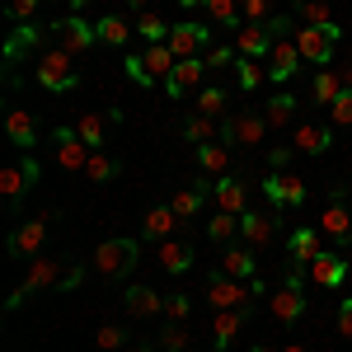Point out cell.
<instances>
[{
    "label": "cell",
    "mask_w": 352,
    "mask_h": 352,
    "mask_svg": "<svg viewBox=\"0 0 352 352\" xmlns=\"http://www.w3.org/2000/svg\"><path fill=\"white\" fill-rule=\"evenodd\" d=\"M338 38H343V28L338 24H296V33H292V43L300 47V56H305V66H320V71H329V61H333V47H338Z\"/></svg>",
    "instance_id": "5b68a950"
},
{
    "label": "cell",
    "mask_w": 352,
    "mask_h": 352,
    "mask_svg": "<svg viewBox=\"0 0 352 352\" xmlns=\"http://www.w3.org/2000/svg\"><path fill=\"white\" fill-rule=\"evenodd\" d=\"M89 272H94L89 263H76V268H66V272H61V282H56V292H61V296H66V292H76V287H80Z\"/></svg>",
    "instance_id": "f907efd6"
},
{
    "label": "cell",
    "mask_w": 352,
    "mask_h": 352,
    "mask_svg": "<svg viewBox=\"0 0 352 352\" xmlns=\"http://www.w3.org/2000/svg\"><path fill=\"white\" fill-rule=\"evenodd\" d=\"M52 217H56V212H43V217L14 226V230H10V240H5V258H38V254H47Z\"/></svg>",
    "instance_id": "52a82bcc"
},
{
    "label": "cell",
    "mask_w": 352,
    "mask_h": 352,
    "mask_svg": "<svg viewBox=\"0 0 352 352\" xmlns=\"http://www.w3.org/2000/svg\"><path fill=\"white\" fill-rule=\"evenodd\" d=\"M184 221L174 217V207L164 202V207H151L146 212V221H141V244H164V240H174V230H179Z\"/></svg>",
    "instance_id": "603a6c76"
},
{
    "label": "cell",
    "mask_w": 352,
    "mask_h": 352,
    "mask_svg": "<svg viewBox=\"0 0 352 352\" xmlns=\"http://www.w3.org/2000/svg\"><path fill=\"white\" fill-rule=\"evenodd\" d=\"M5 136L19 146V151H38V122H33V113L28 109H10L5 113Z\"/></svg>",
    "instance_id": "83f0119b"
},
{
    "label": "cell",
    "mask_w": 352,
    "mask_h": 352,
    "mask_svg": "<svg viewBox=\"0 0 352 352\" xmlns=\"http://www.w3.org/2000/svg\"><path fill=\"white\" fill-rule=\"evenodd\" d=\"M348 197H352V188H348Z\"/></svg>",
    "instance_id": "be15d7a7"
},
{
    "label": "cell",
    "mask_w": 352,
    "mask_h": 352,
    "mask_svg": "<svg viewBox=\"0 0 352 352\" xmlns=\"http://www.w3.org/2000/svg\"><path fill=\"white\" fill-rule=\"evenodd\" d=\"M19 169L28 174V184L38 188V179H43V169H38V160H33V151H28V155H19Z\"/></svg>",
    "instance_id": "db71d44e"
},
{
    "label": "cell",
    "mask_w": 352,
    "mask_h": 352,
    "mask_svg": "<svg viewBox=\"0 0 352 352\" xmlns=\"http://www.w3.org/2000/svg\"><path fill=\"white\" fill-rule=\"evenodd\" d=\"M174 5H179V10H202L207 0H174Z\"/></svg>",
    "instance_id": "6f0895ef"
},
{
    "label": "cell",
    "mask_w": 352,
    "mask_h": 352,
    "mask_svg": "<svg viewBox=\"0 0 352 352\" xmlns=\"http://www.w3.org/2000/svg\"><path fill=\"white\" fill-rule=\"evenodd\" d=\"M136 263H141V240H132V235L104 240L89 254V268H94V277H104V282H127Z\"/></svg>",
    "instance_id": "7a4b0ae2"
},
{
    "label": "cell",
    "mask_w": 352,
    "mask_h": 352,
    "mask_svg": "<svg viewBox=\"0 0 352 352\" xmlns=\"http://www.w3.org/2000/svg\"><path fill=\"white\" fill-rule=\"evenodd\" d=\"M217 268L221 272H230V277H240V282H254L258 277V263H254V249L240 240H230V244H221V254H217Z\"/></svg>",
    "instance_id": "44dd1931"
},
{
    "label": "cell",
    "mask_w": 352,
    "mask_h": 352,
    "mask_svg": "<svg viewBox=\"0 0 352 352\" xmlns=\"http://www.w3.org/2000/svg\"><path fill=\"white\" fill-rule=\"evenodd\" d=\"M104 122H122V113L113 109L109 118H104V113H80V118H76V132L85 136L89 151H104Z\"/></svg>",
    "instance_id": "d6a6232c"
},
{
    "label": "cell",
    "mask_w": 352,
    "mask_h": 352,
    "mask_svg": "<svg viewBox=\"0 0 352 352\" xmlns=\"http://www.w3.org/2000/svg\"><path fill=\"white\" fill-rule=\"evenodd\" d=\"M240 5H244V0H207V5H202V14H207V24H212V28H221V33H230V38H235V33L244 28Z\"/></svg>",
    "instance_id": "f1b7e54d"
},
{
    "label": "cell",
    "mask_w": 352,
    "mask_h": 352,
    "mask_svg": "<svg viewBox=\"0 0 352 352\" xmlns=\"http://www.w3.org/2000/svg\"><path fill=\"white\" fill-rule=\"evenodd\" d=\"M235 76H240L244 94H254L258 85L268 80V61H249V56H240V61H235Z\"/></svg>",
    "instance_id": "b9f144b4"
},
{
    "label": "cell",
    "mask_w": 352,
    "mask_h": 352,
    "mask_svg": "<svg viewBox=\"0 0 352 352\" xmlns=\"http://www.w3.org/2000/svg\"><path fill=\"white\" fill-rule=\"evenodd\" d=\"M85 5H89V0H66V10H71V14H80Z\"/></svg>",
    "instance_id": "680465c9"
},
{
    "label": "cell",
    "mask_w": 352,
    "mask_h": 352,
    "mask_svg": "<svg viewBox=\"0 0 352 352\" xmlns=\"http://www.w3.org/2000/svg\"><path fill=\"white\" fill-rule=\"evenodd\" d=\"M38 5H43V0H10L5 14H10L14 24H28V19H38Z\"/></svg>",
    "instance_id": "681fc988"
},
{
    "label": "cell",
    "mask_w": 352,
    "mask_h": 352,
    "mask_svg": "<svg viewBox=\"0 0 352 352\" xmlns=\"http://www.w3.org/2000/svg\"><path fill=\"white\" fill-rule=\"evenodd\" d=\"M207 47H212V24H202V19H179V24L169 28V52L179 56V61L202 56Z\"/></svg>",
    "instance_id": "8fae6325"
},
{
    "label": "cell",
    "mask_w": 352,
    "mask_h": 352,
    "mask_svg": "<svg viewBox=\"0 0 352 352\" xmlns=\"http://www.w3.org/2000/svg\"><path fill=\"white\" fill-rule=\"evenodd\" d=\"M277 230H282V217H277L272 207H249L240 217V240L249 244V249H268V244L277 240Z\"/></svg>",
    "instance_id": "7c38bea8"
},
{
    "label": "cell",
    "mask_w": 352,
    "mask_h": 352,
    "mask_svg": "<svg viewBox=\"0 0 352 352\" xmlns=\"http://www.w3.org/2000/svg\"><path fill=\"white\" fill-rule=\"evenodd\" d=\"M268 310L277 324H296V320H305V310H310V296H305V287H296V282H282L277 292H268Z\"/></svg>",
    "instance_id": "4fadbf2b"
},
{
    "label": "cell",
    "mask_w": 352,
    "mask_h": 352,
    "mask_svg": "<svg viewBox=\"0 0 352 352\" xmlns=\"http://www.w3.org/2000/svg\"><path fill=\"white\" fill-rule=\"evenodd\" d=\"M272 43H277V38L268 33V24H244L240 33H235V52L249 56V61H268Z\"/></svg>",
    "instance_id": "484cf974"
},
{
    "label": "cell",
    "mask_w": 352,
    "mask_h": 352,
    "mask_svg": "<svg viewBox=\"0 0 352 352\" xmlns=\"http://www.w3.org/2000/svg\"><path fill=\"white\" fill-rule=\"evenodd\" d=\"M348 258H343V254H320V258H315V263H310V282H315V287H329V292H338V287H343V282H348Z\"/></svg>",
    "instance_id": "d4e9b609"
},
{
    "label": "cell",
    "mask_w": 352,
    "mask_h": 352,
    "mask_svg": "<svg viewBox=\"0 0 352 352\" xmlns=\"http://www.w3.org/2000/svg\"><path fill=\"white\" fill-rule=\"evenodd\" d=\"M277 352H310V348H300V343H282Z\"/></svg>",
    "instance_id": "91938a15"
},
{
    "label": "cell",
    "mask_w": 352,
    "mask_h": 352,
    "mask_svg": "<svg viewBox=\"0 0 352 352\" xmlns=\"http://www.w3.org/2000/svg\"><path fill=\"white\" fill-rule=\"evenodd\" d=\"M127 338H132L127 324H104L99 333H94V348L99 352H118V348H127Z\"/></svg>",
    "instance_id": "ee69618b"
},
{
    "label": "cell",
    "mask_w": 352,
    "mask_h": 352,
    "mask_svg": "<svg viewBox=\"0 0 352 352\" xmlns=\"http://www.w3.org/2000/svg\"><path fill=\"white\" fill-rule=\"evenodd\" d=\"M56 282H61V258H56V254H38V258H28L24 282L5 296V310H19L24 300L43 296V292H56Z\"/></svg>",
    "instance_id": "3957f363"
},
{
    "label": "cell",
    "mask_w": 352,
    "mask_h": 352,
    "mask_svg": "<svg viewBox=\"0 0 352 352\" xmlns=\"http://www.w3.org/2000/svg\"><path fill=\"white\" fill-rule=\"evenodd\" d=\"M94 28H99V47H127L136 33V24H127L122 14H99Z\"/></svg>",
    "instance_id": "f546056e"
},
{
    "label": "cell",
    "mask_w": 352,
    "mask_h": 352,
    "mask_svg": "<svg viewBox=\"0 0 352 352\" xmlns=\"http://www.w3.org/2000/svg\"><path fill=\"white\" fill-rule=\"evenodd\" d=\"M179 136L192 141V146H207V141H221V122L217 118H202V113H188V118L179 122Z\"/></svg>",
    "instance_id": "1f68e13d"
},
{
    "label": "cell",
    "mask_w": 352,
    "mask_h": 352,
    "mask_svg": "<svg viewBox=\"0 0 352 352\" xmlns=\"http://www.w3.org/2000/svg\"><path fill=\"white\" fill-rule=\"evenodd\" d=\"M202 85H207V61H202V56H188V61H179L174 76L164 80V94H169V99H188Z\"/></svg>",
    "instance_id": "2e32d148"
},
{
    "label": "cell",
    "mask_w": 352,
    "mask_h": 352,
    "mask_svg": "<svg viewBox=\"0 0 352 352\" xmlns=\"http://www.w3.org/2000/svg\"><path fill=\"white\" fill-rule=\"evenodd\" d=\"M28 192H33V184H28V174L19 169V164L0 169V207H5L10 217H19V212H24Z\"/></svg>",
    "instance_id": "ffe728a7"
},
{
    "label": "cell",
    "mask_w": 352,
    "mask_h": 352,
    "mask_svg": "<svg viewBox=\"0 0 352 352\" xmlns=\"http://www.w3.org/2000/svg\"><path fill=\"white\" fill-rule=\"evenodd\" d=\"M338 333H343V338H352V296L338 300Z\"/></svg>",
    "instance_id": "816d5d0a"
},
{
    "label": "cell",
    "mask_w": 352,
    "mask_h": 352,
    "mask_svg": "<svg viewBox=\"0 0 352 352\" xmlns=\"http://www.w3.org/2000/svg\"><path fill=\"white\" fill-rule=\"evenodd\" d=\"M287 254H292V258H287L292 268L310 272V263L324 254V230H320V226H296V230L287 235Z\"/></svg>",
    "instance_id": "5bb4252c"
},
{
    "label": "cell",
    "mask_w": 352,
    "mask_h": 352,
    "mask_svg": "<svg viewBox=\"0 0 352 352\" xmlns=\"http://www.w3.org/2000/svg\"><path fill=\"white\" fill-rule=\"evenodd\" d=\"M192 99H197L192 113H202V118H221V113L230 109V89H226V85H202Z\"/></svg>",
    "instance_id": "d590c367"
},
{
    "label": "cell",
    "mask_w": 352,
    "mask_h": 352,
    "mask_svg": "<svg viewBox=\"0 0 352 352\" xmlns=\"http://www.w3.org/2000/svg\"><path fill=\"white\" fill-rule=\"evenodd\" d=\"M160 268L169 272V277H184V272L192 268V244L188 240H164L160 244Z\"/></svg>",
    "instance_id": "836d02e7"
},
{
    "label": "cell",
    "mask_w": 352,
    "mask_h": 352,
    "mask_svg": "<svg viewBox=\"0 0 352 352\" xmlns=\"http://www.w3.org/2000/svg\"><path fill=\"white\" fill-rule=\"evenodd\" d=\"M348 202H352L348 188H343V184H333V188H329L324 212H320V221H315V226H320L338 249H352V212H348Z\"/></svg>",
    "instance_id": "ba28073f"
},
{
    "label": "cell",
    "mask_w": 352,
    "mask_h": 352,
    "mask_svg": "<svg viewBox=\"0 0 352 352\" xmlns=\"http://www.w3.org/2000/svg\"><path fill=\"white\" fill-rule=\"evenodd\" d=\"M89 146H85V136L76 127H52V160L66 169V174H85V164H89Z\"/></svg>",
    "instance_id": "30bf717a"
},
{
    "label": "cell",
    "mask_w": 352,
    "mask_h": 352,
    "mask_svg": "<svg viewBox=\"0 0 352 352\" xmlns=\"http://www.w3.org/2000/svg\"><path fill=\"white\" fill-rule=\"evenodd\" d=\"M300 109V99H296V89H277L268 104H263V118H268V127L277 132V127H292V113Z\"/></svg>",
    "instance_id": "4dcf8cb0"
},
{
    "label": "cell",
    "mask_w": 352,
    "mask_h": 352,
    "mask_svg": "<svg viewBox=\"0 0 352 352\" xmlns=\"http://www.w3.org/2000/svg\"><path fill=\"white\" fill-rule=\"evenodd\" d=\"M197 169H202L207 179H221V174H230V146H221V141H207V146H197Z\"/></svg>",
    "instance_id": "e575fe53"
},
{
    "label": "cell",
    "mask_w": 352,
    "mask_h": 352,
    "mask_svg": "<svg viewBox=\"0 0 352 352\" xmlns=\"http://www.w3.org/2000/svg\"><path fill=\"white\" fill-rule=\"evenodd\" d=\"M343 89H348V85H343V76H338V71H333V66H329V71H315V80H310V94H315V104H333V99H338V94H343Z\"/></svg>",
    "instance_id": "74e56055"
},
{
    "label": "cell",
    "mask_w": 352,
    "mask_h": 352,
    "mask_svg": "<svg viewBox=\"0 0 352 352\" xmlns=\"http://www.w3.org/2000/svg\"><path fill=\"white\" fill-rule=\"evenodd\" d=\"M174 66H179V56L169 52V43H146L141 52H127L122 56V76L141 89H155L174 76Z\"/></svg>",
    "instance_id": "6da1fadb"
},
{
    "label": "cell",
    "mask_w": 352,
    "mask_h": 352,
    "mask_svg": "<svg viewBox=\"0 0 352 352\" xmlns=\"http://www.w3.org/2000/svg\"><path fill=\"white\" fill-rule=\"evenodd\" d=\"M217 192V179H197L192 188H179L174 197H169V207H174V217L179 221H188V217H197L202 207H207V197Z\"/></svg>",
    "instance_id": "cb8c5ba5"
},
{
    "label": "cell",
    "mask_w": 352,
    "mask_h": 352,
    "mask_svg": "<svg viewBox=\"0 0 352 352\" xmlns=\"http://www.w3.org/2000/svg\"><path fill=\"white\" fill-rule=\"evenodd\" d=\"M254 320V300H244L235 310H217V329H212V348L217 352H230V343L240 338V329Z\"/></svg>",
    "instance_id": "d6986e66"
},
{
    "label": "cell",
    "mask_w": 352,
    "mask_h": 352,
    "mask_svg": "<svg viewBox=\"0 0 352 352\" xmlns=\"http://www.w3.org/2000/svg\"><path fill=\"white\" fill-rule=\"evenodd\" d=\"M169 19L164 14H155V10H146V14H136V38H141V47L146 43H169Z\"/></svg>",
    "instance_id": "8d00e7d4"
},
{
    "label": "cell",
    "mask_w": 352,
    "mask_h": 352,
    "mask_svg": "<svg viewBox=\"0 0 352 352\" xmlns=\"http://www.w3.org/2000/svg\"><path fill=\"white\" fill-rule=\"evenodd\" d=\"M122 5H127L132 14H146V10H151V0H122Z\"/></svg>",
    "instance_id": "11a10c76"
},
{
    "label": "cell",
    "mask_w": 352,
    "mask_h": 352,
    "mask_svg": "<svg viewBox=\"0 0 352 352\" xmlns=\"http://www.w3.org/2000/svg\"><path fill=\"white\" fill-rule=\"evenodd\" d=\"M240 235V217H230V212H217V217L207 221V240L212 244H230Z\"/></svg>",
    "instance_id": "7bdbcfd3"
},
{
    "label": "cell",
    "mask_w": 352,
    "mask_h": 352,
    "mask_svg": "<svg viewBox=\"0 0 352 352\" xmlns=\"http://www.w3.org/2000/svg\"><path fill=\"white\" fill-rule=\"evenodd\" d=\"M249 352H277V348H268V343H254V348H249Z\"/></svg>",
    "instance_id": "94428289"
},
{
    "label": "cell",
    "mask_w": 352,
    "mask_h": 352,
    "mask_svg": "<svg viewBox=\"0 0 352 352\" xmlns=\"http://www.w3.org/2000/svg\"><path fill=\"white\" fill-rule=\"evenodd\" d=\"M240 19H244V24H268V19H272V0H244Z\"/></svg>",
    "instance_id": "c3c4849f"
},
{
    "label": "cell",
    "mask_w": 352,
    "mask_h": 352,
    "mask_svg": "<svg viewBox=\"0 0 352 352\" xmlns=\"http://www.w3.org/2000/svg\"><path fill=\"white\" fill-rule=\"evenodd\" d=\"M300 66H305L300 47L292 43V38H277V43H272V52H268V80H272V85L296 80V71H300Z\"/></svg>",
    "instance_id": "e0dca14e"
},
{
    "label": "cell",
    "mask_w": 352,
    "mask_h": 352,
    "mask_svg": "<svg viewBox=\"0 0 352 352\" xmlns=\"http://www.w3.org/2000/svg\"><path fill=\"white\" fill-rule=\"evenodd\" d=\"M329 122H333V127H352V89H343V94L329 104Z\"/></svg>",
    "instance_id": "7dc6e473"
},
{
    "label": "cell",
    "mask_w": 352,
    "mask_h": 352,
    "mask_svg": "<svg viewBox=\"0 0 352 352\" xmlns=\"http://www.w3.org/2000/svg\"><path fill=\"white\" fill-rule=\"evenodd\" d=\"M52 47H61V52H71V56H89L94 47H99V28L89 24L85 14H61L52 24Z\"/></svg>",
    "instance_id": "8992f818"
},
{
    "label": "cell",
    "mask_w": 352,
    "mask_h": 352,
    "mask_svg": "<svg viewBox=\"0 0 352 352\" xmlns=\"http://www.w3.org/2000/svg\"><path fill=\"white\" fill-rule=\"evenodd\" d=\"M333 141H338V127L333 122H300L296 132H292V146H296L300 155H329Z\"/></svg>",
    "instance_id": "ac0fdd59"
},
{
    "label": "cell",
    "mask_w": 352,
    "mask_h": 352,
    "mask_svg": "<svg viewBox=\"0 0 352 352\" xmlns=\"http://www.w3.org/2000/svg\"><path fill=\"white\" fill-rule=\"evenodd\" d=\"M235 118H240V146H258V141H268L272 127H268V118H263V113L240 109Z\"/></svg>",
    "instance_id": "f35d334b"
},
{
    "label": "cell",
    "mask_w": 352,
    "mask_h": 352,
    "mask_svg": "<svg viewBox=\"0 0 352 352\" xmlns=\"http://www.w3.org/2000/svg\"><path fill=\"white\" fill-rule=\"evenodd\" d=\"M212 197H217V212L244 217V212H249V184H244V174H221Z\"/></svg>",
    "instance_id": "7402d4cb"
},
{
    "label": "cell",
    "mask_w": 352,
    "mask_h": 352,
    "mask_svg": "<svg viewBox=\"0 0 352 352\" xmlns=\"http://www.w3.org/2000/svg\"><path fill=\"white\" fill-rule=\"evenodd\" d=\"M52 33V24H38V19H28V24H14V33H10V43H5V61L14 66L19 56L28 52V47H38L43 38Z\"/></svg>",
    "instance_id": "4316f807"
},
{
    "label": "cell",
    "mask_w": 352,
    "mask_h": 352,
    "mask_svg": "<svg viewBox=\"0 0 352 352\" xmlns=\"http://www.w3.org/2000/svg\"><path fill=\"white\" fill-rule=\"evenodd\" d=\"M118 174H122V164L113 160V155H104V151H94L89 164H85V179H89V184H109V179H118Z\"/></svg>",
    "instance_id": "60d3db41"
},
{
    "label": "cell",
    "mask_w": 352,
    "mask_h": 352,
    "mask_svg": "<svg viewBox=\"0 0 352 352\" xmlns=\"http://www.w3.org/2000/svg\"><path fill=\"white\" fill-rule=\"evenodd\" d=\"M263 197H268L272 212H300L305 197H310V188H305V179L287 174V169H268V179H263Z\"/></svg>",
    "instance_id": "9c48e42d"
},
{
    "label": "cell",
    "mask_w": 352,
    "mask_h": 352,
    "mask_svg": "<svg viewBox=\"0 0 352 352\" xmlns=\"http://www.w3.org/2000/svg\"><path fill=\"white\" fill-rule=\"evenodd\" d=\"M292 14H296L300 24H315V28L333 24V14H329V0H292Z\"/></svg>",
    "instance_id": "ab89813d"
},
{
    "label": "cell",
    "mask_w": 352,
    "mask_h": 352,
    "mask_svg": "<svg viewBox=\"0 0 352 352\" xmlns=\"http://www.w3.org/2000/svg\"><path fill=\"white\" fill-rule=\"evenodd\" d=\"M76 56L61 52V47H47V52L38 56V66H33V76L38 85L47 89V94H76L80 89V76H76V66H71Z\"/></svg>",
    "instance_id": "277c9868"
},
{
    "label": "cell",
    "mask_w": 352,
    "mask_h": 352,
    "mask_svg": "<svg viewBox=\"0 0 352 352\" xmlns=\"http://www.w3.org/2000/svg\"><path fill=\"white\" fill-rule=\"evenodd\" d=\"M192 329L188 324H164L160 329V352H188Z\"/></svg>",
    "instance_id": "f6af8a7d"
},
{
    "label": "cell",
    "mask_w": 352,
    "mask_h": 352,
    "mask_svg": "<svg viewBox=\"0 0 352 352\" xmlns=\"http://www.w3.org/2000/svg\"><path fill=\"white\" fill-rule=\"evenodd\" d=\"M287 160H292V146H272L268 151V169H287Z\"/></svg>",
    "instance_id": "f5cc1de1"
},
{
    "label": "cell",
    "mask_w": 352,
    "mask_h": 352,
    "mask_svg": "<svg viewBox=\"0 0 352 352\" xmlns=\"http://www.w3.org/2000/svg\"><path fill=\"white\" fill-rule=\"evenodd\" d=\"M338 76H343V85L352 89V61H343V66H338Z\"/></svg>",
    "instance_id": "9f6ffc18"
},
{
    "label": "cell",
    "mask_w": 352,
    "mask_h": 352,
    "mask_svg": "<svg viewBox=\"0 0 352 352\" xmlns=\"http://www.w3.org/2000/svg\"><path fill=\"white\" fill-rule=\"evenodd\" d=\"M188 315H192L188 292H169V296H164V320H169V324H188Z\"/></svg>",
    "instance_id": "bcb514c9"
},
{
    "label": "cell",
    "mask_w": 352,
    "mask_h": 352,
    "mask_svg": "<svg viewBox=\"0 0 352 352\" xmlns=\"http://www.w3.org/2000/svg\"><path fill=\"white\" fill-rule=\"evenodd\" d=\"M136 352H155V348H151V343H141V348H136Z\"/></svg>",
    "instance_id": "6125c7cd"
},
{
    "label": "cell",
    "mask_w": 352,
    "mask_h": 352,
    "mask_svg": "<svg viewBox=\"0 0 352 352\" xmlns=\"http://www.w3.org/2000/svg\"><path fill=\"white\" fill-rule=\"evenodd\" d=\"M122 310H127L132 320H155V315H164V292L151 287V282H132V287L122 292Z\"/></svg>",
    "instance_id": "9a60e30c"
}]
</instances>
